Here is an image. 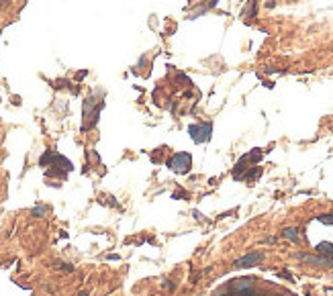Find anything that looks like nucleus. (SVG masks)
<instances>
[{
    "label": "nucleus",
    "mask_w": 333,
    "mask_h": 296,
    "mask_svg": "<svg viewBox=\"0 0 333 296\" xmlns=\"http://www.w3.org/2000/svg\"><path fill=\"white\" fill-rule=\"evenodd\" d=\"M190 166H192V157H190V153H176V155H172L170 159H168V168L172 170V172H176V174H186V172H190Z\"/></svg>",
    "instance_id": "obj_1"
},
{
    "label": "nucleus",
    "mask_w": 333,
    "mask_h": 296,
    "mask_svg": "<svg viewBox=\"0 0 333 296\" xmlns=\"http://www.w3.org/2000/svg\"><path fill=\"white\" fill-rule=\"evenodd\" d=\"M188 133H190V137H192L196 143H205V141L210 139V133H213V125H210V123L190 125V127H188Z\"/></svg>",
    "instance_id": "obj_2"
},
{
    "label": "nucleus",
    "mask_w": 333,
    "mask_h": 296,
    "mask_svg": "<svg viewBox=\"0 0 333 296\" xmlns=\"http://www.w3.org/2000/svg\"><path fill=\"white\" fill-rule=\"evenodd\" d=\"M262 258H264V256L260 254V251H251V254L239 258L233 265H235V268H251V265H255L258 261H262Z\"/></svg>",
    "instance_id": "obj_3"
},
{
    "label": "nucleus",
    "mask_w": 333,
    "mask_h": 296,
    "mask_svg": "<svg viewBox=\"0 0 333 296\" xmlns=\"http://www.w3.org/2000/svg\"><path fill=\"white\" fill-rule=\"evenodd\" d=\"M317 251H319V254H323V256H327L329 259H333V243L321 241L319 245H317Z\"/></svg>",
    "instance_id": "obj_4"
},
{
    "label": "nucleus",
    "mask_w": 333,
    "mask_h": 296,
    "mask_svg": "<svg viewBox=\"0 0 333 296\" xmlns=\"http://www.w3.org/2000/svg\"><path fill=\"white\" fill-rule=\"evenodd\" d=\"M282 235L286 237V239H291V241H296V239H298V231H296L294 227H289V229H284V231H282Z\"/></svg>",
    "instance_id": "obj_5"
},
{
    "label": "nucleus",
    "mask_w": 333,
    "mask_h": 296,
    "mask_svg": "<svg viewBox=\"0 0 333 296\" xmlns=\"http://www.w3.org/2000/svg\"><path fill=\"white\" fill-rule=\"evenodd\" d=\"M317 221H319V223H323V225H333V213H329V215H319V217H317Z\"/></svg>",
    "instance_id": "obj_6"
},
{
    "label": "nucleus",
    "mask_w": 333,
    "mask_h": 296,
    "mask_svg": "<svg viewBox=\"0 0 333 296\" xmlns=\"http://www.w3.org/2000/svg\"><path fill=\"white\" fill-rule=\"evenodd\" d=\"M250 284H251V280L250 278H244L241 282H235V290L239 292V290H246V288H250Z\"/></svg>",
    "instance_id": "obj_7"
},
{
    "label": "nucleus",
    "mask_w": 333,
    "mask_h": 296,
    "mask_svg": "<svg viewBox=\"0 0 333 296\" xmlns=\"http://www.w3.org/2000/svg\"><path fill=\"white\" fill-rule=\"evenodd\" d=\"M45 211H47V209H45L43 204H39V206H35L31 213H33V217H45Z\"/></svg>",
    "instance_id": "obj_8"
},
{
    "label": "nucleus",
    "mask_w": 333,
    "mask_h": 296,
    "mask_svg": "<svg viewBox=\"0 0 333 296\" xmlns=\"http://www.w3.org/2000/svg\"><path fill=\"white\" fill-rule=\"evenodd\" d=\"M235 296H255V292H253V290H250V288H246V290H239Z\"/></svg>",
    "instance_id": "obj_9"
},
{
    "label": "nucleus",
    "mask_w": 333,
    "mask_h": 296,
    "mask_svg": "<svg viewBox=\"0 0 333 296\" xmlns=\"http://www.w3.org/2000/svg\"><path fill=\"white\" fill-rule=\"evenodd\" d=\"M78 296H88V292H80V294H78Z\"/></svg>",
    "instance_id": "obj_10"
},
{
    "label": "nucleus",
    "mask_w": 333,
    "mask_h": 296,
    "mask_svg": "<svg viewBox=\"0 0 333 296\" xmlns=\"http://www.w3.org/2000/svg\"><path fill=\"white\" fill-rule=\"evenodd\" d=\"M0 4H2V0H0Z\"/></svg>",
    "instance_id": "obj_11"
}]
</instances>
